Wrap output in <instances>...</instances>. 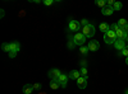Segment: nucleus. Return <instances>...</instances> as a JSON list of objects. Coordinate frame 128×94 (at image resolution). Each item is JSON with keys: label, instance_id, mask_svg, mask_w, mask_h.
Instances as JSON below:
<instances>
[{"label": "nucleus", "instance_id": "29", "mask_svg": "<svg viewBox=\"0 0 128 94\" xmlns=\"http://www.w3.org/2000/svg\"><path fill=\"white\" fill-rule=\"evenodd\" d=\"M81 65H82V67H86V65H87L86 60H82V61H81Z\"/></svg>", "mask_w": 128, "mask_h": 94}, {"label": "nucleus", "instance_id": "10", "mask_svg": "<svg viewBox=\"0 0 128 94\" xmlns=\"http://www.w3.org/2000/svg\"><path fill=\"white\" fill-rule=\"evenodd\" d=\"M68 75L67 74H62L60 75V78H59V83H60V85L63 87V88H66L67 87V83H68Z\"/></svg>", "mask_w": 128, "mask_h": 94}, {"label": "nucleus", "instance_id": "9", "mask_svg": "<svg viewBox=\"0 0 128 94\" xmlns=\"http://www.w3.org/2000/svg\"><path fill=\"white\" fill-rule=\"evenodd\" d=\"M114 47H115L116 50L122 51V50L126 47V42H124V39H116V41H115V43H114Z\"/></svg>", "mask_w": 128, "mask_h": 94}, {"label": "nucleus", "instance_id": "31", "mask_svg": "<svg viewBox=\"0 0 128 94\" xmlns=\"http://www.w3.org/2000/svg\"><path fill=\"white\" fill-rule=\"evenodd\" d=\"M124 31H126V32H127V34H128V24H127V27L124 28Z\"/></svg>", "mask_w": 128, "mask_h": 94}, {"label": "nucleus", "instance_id": "24", "mask_svg": "<svg viewBox=\"0 0 128 94\" xmlns=\"http://www.w3.org/2000/svg\"><path fill=\"white\" fill-rule=\"evenodd\" d=\"M120 55H123V56H127V57H128V47H124V48L120 51Z\"/></svg>", "mask_w": 128, "mask_h": 94}, {"label": "nucleus", "instance_id": "12", "mask_svg": "<svg viewBox=\"0 0 128 94\" xmlns=\"http://www.w3.org/2000/svg\"><path fill=\"white\" fill-rule=\"evenodd\" d=\"M69 79H74V80H77L78 78H81V72L78 71V70H72L70 72H69Z\"/></svg>", "mask_w": 128, "mask_h": 94}, {"label": "nucleus", "instance_id": "28", "mask_svg": "<svg viewBox=\"0 0 128 94\" xmlns=\"http://www.w3.org/2000/svg\"><path fill=\"white\" fill-rule=\"evenodd\" d=\"M52 3H54L52 0H45V1H44V4H45V5H48V6H49V5H51Z\"/></svg>", "mask_w": 128, "mask_h": 94}, {"label": "nucleus", "instance_id": "26", "mask_svg": "<svg viewBox=\"0 0 128 94\" xmlns=\"http://www.w3.org/2000/svg\"><path fill=\"white\" fill-rule=\"evenodd\" d=\"M80 23H81V24H82L83 27H86V26H88V24H90L87 19H82V20H81V22H80Z\"/></svg>", "mask_w": 128, "mask_h": 94}, {"label": "nucleus", "instance_id": "32", "mask_svg": "<svg viewBox=\"0 0 128 94\" xmlns=\"http://www.w3.org/2000/svg\"><path fill=\"white\" fill-rule=\"evenodd\" d=\"M126 64H127V65H128V57H127V59H126Z\"/></svg>", "mask_w": 128, "mask_h": 94}, {"label": "nucleus", "instance_id": "2", "mask_svg": "<svg viewBox=\"0 0 128 94\" xmlns=\"http://www.w3.org/2000/svg\"><path fill=\"white\" fill-rule=\"evenodd\" d=\"M73 41H74V43L76 45H83L84 42H86V36H84L82 32H77L76 34L73 36Z\"/></svg>", "mask_w": 128, "mask_h": 94}, {"label": "nucleus", "instance_id": "14", "mask_svg": "<svg viewBox=\"0 0 128 94\" xmlns=\"http://www.w3.org/2000/svg\"><path fill=\"white\" fill-rule=\"evenodd\" d=\"M19 51V43L18 42H12L10 43V52H16V54H18Z\"/></svg>", "mask_w": 128, "mask_h": 94}, {"label": "nucleus", "instance_id": "30", "mask_svg": "<svg viewBox=\"0 0 128 94\" xmlns=\"http://www.w3.org/2000/svg\"><path fill=\"white\" fill-rule=\"evenodd\" d=\"M16 55H17L16 52H9V56H10V57H16Z\"/></svg>", "mask_w": 128, "mask_h": 94}, {"label": "nucleus", "instance_id": "15", "mask_svg": "<svg viewBox=\"0 0 128 94\" xmlns=\"http://www.w3.org/2000/svg\"><path fill=\"white\" fill-rule=\"evenodd\" d=\"M59 87H62L60 83H59V80H51V81H50V88H51V89L56 90V89H59Z\"/></svg>", "mask_w": 128, "mask_h": 94}, {"label": "nucleus", "instance_id": "27", "mask_svg": "<svg viewBox=\"0 0 128 94\" xmlns=\"http://www.w3.org/2000/svg\"><path fill=\"white\" fill-rule=\"evenodd\" d=\"M34 89L35 90H40L41 89V84H38V83H37V84H34Z\"/></svg>", "mask_w": 128, "mask_h": 94}, {"label": "nucleus", "instance_id": "25", "mask_svg": "<svg viewBox=\"0 0 128 94\" xmlns=\"http://www.w3.org/2000/svg\"><path fill=\"white\" fill-rule=\"evenodd\" d=\"M80 72H81V75H83V76H87V69H86V67H82Z\"/></svg>", "mask_w": 128, "mask_h": 94}, {"label": "nucleus", "instance_id": "17", "mask_svg": "<svg viewBox=\"0 0 128 94\" xmlns=\"http://www.w3.org/2000/svg\"><path fill=\"white\" fill-rule=\"evenodd\" d=\"M116 24H118V27H119V28H123V29H124V28L127 27V24H128V23H127V20H126L124 18H122V19H119V20H118V23H116Z\"/></svg>", "mask_w": 128, "mask_h": 94}, {"label": "nucleus", "instance_id": "8", "mask_svg": "<svg viewBox=\"0 0 128 94\" xmlns=\"http://www.w3.org/2000/svg\"><path fill=\"white\" fill-rule=\"evenodd\" d=\"M115 34H116V38H118V39H126L127 38V32H126V31L123 29V28H119L118 31H116V32H115Z\"/></svg>", "mask_w": 128, "mask_h": 94}, {"label": "nucleus", "instance_id": "20", "mask_svg": "<svg viewBox=\"0 0 128 94\" xmlns=\"http://www.w3.org/2000/svg\"><path fill=\"white\" fill-rule=\"evenodd\" d=\"M96 5L100 6V8H105L106 1H105V0H96Z\"/></svg>", "mask_w": 128, "mask_h": 94}, {"label": "nucleus", "instance_id": "1", "mask_svg": "<svg viewBox=\"0 0 128 94\" xmlns=\"http://www.w3.org/2000/svg\"><path fill=\"white\" fill-rule=\"evenodd\" d=\"M116 39H118V38H116V34H115V32H113V31H109V32H106L104 34V41L108 45H110V43L114 45Z\"/></svg>", "mask_w": 128, "mask_h": 94}, {"label": "nucleus", "instance_id": "6", "mask_svg": "<svg viewBox=\"0 0 128 94\" xmlns=\"http://www.w3.org/2000/svg\"><path fill=\"white\" fill-rule=\"evenodd\" d=\"M80 27H81V23L77 22V20H70L69 22V31L70 32H77V31H80Z\"/></svg>", "mask_w": 128, "mask_h": 94}, {"label": "nucleus", "instance_id": "23", "mask_svg": "<svg viewBox=\"0 0 128 94\" xmlns=\"http://www.w3.org/2000/svg\"><path fill=\"white\" fill-rule=\"evenodd\" d=\"M118 29H119V27H118V24H116V23H114V24L110 26V31H113V32H116Z\"/></svg>", "mask_w": 128, "mask_h": 94}, {"label": "nucleus", "instance_id": "18", "mask_svg": "<svg viewBox=\"0 0 128 94\" xmlns=\"http://www.w3.org/2000/svg\"><path fill=\"white\" fill-rule=\"evenodd\" d=\"M2 50L4 51V52H10V43H3L2 45Z\"/></svg>", "mask_w": 128, "mask_h": 94}, {"label": "nucleus", "instance_id": "13", "mask_svg": "<svg viewBox=\"0 0 128 94\" xmlns=\"http://www.w3.org/2000/svg\"><path fill=\"white\" fill-rule=\"evenodd\" d=\"M34 85H31V84H24L23 85V93L24 94H31L32 92H34Z\"/></svg>", "mask_w": 128, "mask_h": 94}, {"label": "nucleus", "instance_id": "33", "mask_svg": "<svg viewBox=\"0 0 128 94\" xmlns=\"http://www.w3.org/2000/svg\"><path fill=\"white\" fill-rule=\"evenodd\" d=\"M126 41H127V42H128V36H127V38H126Z\"/></svg>", "mask_w": 128, "mask_h": 94}, {"label": "nucleus", "instance_id": "21", "mask_svg": "<svg viewBox=\"0 0 128 94\" xmlns=\"http://www.w3.org/2000/svg\"><path fill=\"white\" fill-rule=\"evenodd\" d=\"M88 51H90V50H88V47H86V46H82V47L80 48V54H82V55H86Z\"/></svg>", "mask_w": 128, "mask_h": 94}, {"label": "nucleus", "instance_id": "3", "mask_svg": "<svg viewBox=\"0 0 128 94\" xmlns=\"http://www.w3.org/2000/svg\"><path fill=\"white\" fill-rule=\"evenodd\" d=\"M82 33L86 37H94V34H95V27L92 24H88L86 27H83L82 28Z\"/></svg>", "mask_w": 128, "mask_h": 94}, {"label": "nucleus", "instance_id": "11", "mask_svg": "<svg viewBox=\"0 0 128 94\" xmlns=\"http://www.w3.org/2000/svg\"><path fill=\"white\" fill-rule=\"evenodd\" d=\"M101 13H102L104 15H112V14L114 13V9H113V6H108V5H106L105 8H102Z\"/></svg>", "mask_w": 128, "mask_h": 94}, {"label": "nucleus", "instance_id": "4", "mask_svg": "<svg viewBox=\"0 0 128 94\" xmlns=\"http://www.w3.org/2000/svg\"><path fill=\"white\" fill-rule=\"evenodd\" d=\"M48 75H49V78H50L51 80H59L62 72H60L59 69H51V70L48 72Z\"/></svg>", "mask_w": 128, "mask_h": 94}, {"label": "nucleus", "instance_id": "19", "mask_svg": "<svg viewBox=\"0 0 128 94\" xmlns=\"http://www.w3.org/2000/svg\"><path fill=\"white\" fill-rule=\"evenodd\" d=\"M122 6H123V4H122V3L115 1V3H114V5H113V9H114V10H120V9H122Z\"/></svg>", "mask_w": 128, "mask_h": 94}, {"label": "nucleus", "instance_id": "5", "mask_svg": "<svg viewBox=\"0 0 128 94\" xmlns=\"http://www.w3.org/2000/svg\"><path fill=\"white\" fill-rule=\"evenodd\" d=\"M87 80H88L87 76H81V78H78V79H77V87H78L80 89H84V88L87 87Z\"/></svg>", "mask_w": 128, "mask_h": 94}, {"label": "nucleus", "instance_id": "22", "mask_svg": "<svg viewBox=\"0 0 128 94\" xmlns=\"http://www.w3.org/2000/svg\"><path fill=\"white\" fill-rule=\"evenodd\" d=\"M74 46H76V43H74V41H73V37H72V38H69V42H68V47H69L70 50H73V48H74Z\"/></svg>", "mask_w": 128, "mask_h": 94}, {"label": "nucleus", "instance_id": "16", "mask_svg": "<svg viewBox=\"0 0 128 94\" xmlns=\"http://www.w3.org/2000/svg\"><path fill=\"white\" fill-rule=\"evenodd\" d=\"M100 31H101V32H104V34H105L106 32H109V31H110L109 24H108V23H101V24H100Z\"/></svg>", "mask_w": 128, "mask_h": 94}, {"label": "nucleus", "instance_id": "7", "mask_svg": "<svg viewBox=\"0 0 128 94\" xmlns=\"http://www.w3.org/2000/svg\"><path fill=\"white\" fill-rule=\"evenodd\" d=\"M87 47H88V50H90V51L95 52V51H98V50L100 48V45H99V42H98V41H90Z\"/></svg>", "mask_w": 128, "mask_h": 94}]
</instances>
